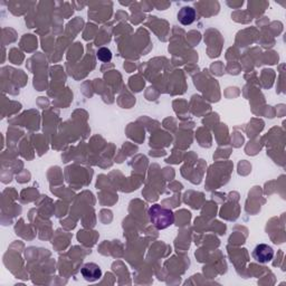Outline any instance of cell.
<instances>
[{
  "instance_id": "5b68a950",
  "label": "cell",
  "mask_w": 286,
  "mask_h": 286,
  "mask_svg": "<svg viewBox=\"0 0 286 286\" xmlns=\"http://www.w3.org/2000/svg\"><path fill=\"white\" fill-rule=\"evenodd\" d=\"M96 56H98L99 60L101 62H103V63L110 62L111 60H112V53H111V51L109 50V48H106V47L100 48V50L98 51V54H96Z\"/></svg>"
},
{
  "instance_id": "6da1fadb",
  "label": "cell",
  "mask_w": 286,
  "mask_h": 286,
  "mask_svg": "<svg viewBox=\"0 0 286 286\" xmlns=\"http://www.w3.org/2000/svg\"><path fill=\"white\" fill-rule=\"evenodd\" d=\"M149 218L157 229L162 230L173 225L174 215L170 209L154 205L149 209Z\"/></svg>"
},
{
  "instance_id": "277c9868",
  "label": "cell",
  "mask_w": 286,
  "mask_h": 286,
  "mask_svg": "<svg viewBox=\"0 0 286 286\" xmlns=\"http://www.w3.org/2000/svg\"><path fill=\"white\" fill-rule=\"evenodd\" d=\"M178 21L183 26L191 25L196 19V11L191 7H182L178 13Z\"/></svg>"
},
{
  "instance_id": "3957f363",
  "label": "cell",
  "mask_w": 286,
  "mask_h": 286,
  "mask_svg": "<svg viewBox=\"0 0 286 286\" xmlns=\"http://www.w3.org/2000/svg\"><path fill=\"white\" fill-rule=\"evenodd\" d=\"M82 276L87 282H96L102 277V269L99 265L94 263H87L81 269Z\"/></svg>"
},
{
  "instance_id": "7a4b0ae2",
  "label": "cell",
  "mask_w": 286,
  "mask_h": 286,
  "mask_svg": "<svg viewBox=\"0 0 286 286\" xmlns=\"http://www.w3.org/2000/svg\"><path fill=\"white\" fill-rule=\"evenodd\" d=\"M253 257L261 264H266L273 259L274 249L266 244H259L255 247L253 251Z\"/></svg>"
}]
</instances>
